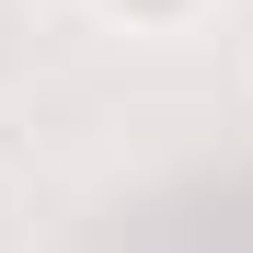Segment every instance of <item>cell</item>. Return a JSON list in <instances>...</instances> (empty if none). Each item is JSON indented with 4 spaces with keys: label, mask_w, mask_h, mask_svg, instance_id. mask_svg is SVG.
I'll use <instances>...</instances> for the list:
<instances>
[{
    "label": "cell",
    "mask_w": 253,
    "mask_h": 253,
    "mask_svg": "<svg viewBox=\"0 0 253 253\" xmlns=\"http://www.w3.org/2000/svg\"><path fill=\"white\" fill-rule=\"evenodd\" d=\"M0 35H12V0H0Z\"/></svg>",
    "instance_id": "obj_1"
}]
</instances>
